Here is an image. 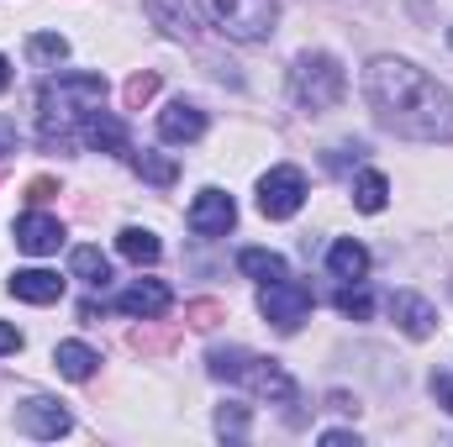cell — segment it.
Here are the masks:
<instances>
[{"label": "cell", "instance_id": "cell-16", "mask_svg": "<svg viewBox=\"0 0 453 447\" xmlns=\"http://www.w3.org/2000/svg\"><path fill=\"white\" fill-rule=\"evenodd\" d=\"M80 142H85L90 153H132V148H127V126H121L116 116H106V111H96L85 126H80Z\"/></svg>", "mask_w": 453, "mask_h": 447}, {"label": "cell", "instance_id": "cell-29", "mask_svg": "<svg viewBox=\"0 0 453 447\" xmlns=\"http://www.w3.org/2000/svg\"><path fill=\"white\" fill-rule=\"evenodd\" d=\"M169 337H174V332H148V322H142V327L132 332V347H137V352H164V347H169Z\"/></svg>", "mask_w": 453, "mask_h": 447}, {"label": "cell", "instance_id": "cell-31", "mask_svg": "<svg viewBox=\"0 0 453 447\" xmlns=\"http://www.w3.org/2000/svg\"><path fill=\"white\" fill-rule=\"evenodd\" d=\"M16 142H21V132H16V121L11 116H0V163L16 153Z\"/></svg>", "mask_w": 453, "mask_h": 447}, {"label": "cell", "instance_id": "cell-26", "mask_svg": "<svg viewBox=\"0 0 453 447\" xmlns=\"http://www.w3.org/2000/svg\"><path fill=\"white\" fill-rule=\"evenodd\" d=\"M153 95H158V74H153V69H148V74H132V80H127V90H121L127 111H142Z\"/></svg>", "mask_w": 453, "mask_h": 447}, {"label": "cell", "instance_id": "cell-3", "mask_svg": "<svg viewBox=\"0 0 453 447\" xmlns=\"http://www.w3.org/2000/svg\"><path fill=\"white\" fill-rule=\"evenodd\" d=\"M206 368H211V379L242 384V390H253L258 400H274V405H290V400H296V379H290L274 358H258V352H248V347H217V352L206 358Z\"/></svg>", "mask_w": 453, "mask_h": 447}, {"label": "cell", "instance_id": "cell-19", "mask_svg": "<svg viewBox=\"0 0 453 447\" xmlns=\"http://www.w3.org/2000/svg\"><path fill=\"white\" fill-rule=\"evenodd\" d=\"M237 269H242L248 279H258V284H269V279H285V274H290V263H285L274 247H242V253H237Z\"/></svg>", "mask_w": 453, "mask_h": 447}, {"label": "cell", "instance_id": "cell-25", "mask_svg": "<svg viewBox=\"0 0 453 447\" xmlns=\"http://www.w3.org/2000/svg\"><path fill=\"white\" fill-rule=\"evenodd\" d=\"M338 311H342V316H353V322H369V311H374V295L364 290V279H342Z\"/></svg>", "mask_w": 453, "mask_h": 447}, {"label": "cell", "instance_id": "cell-8", "mask_svg": "<svg viewBox=\"0 0 453 447\" xmlns=\"http://www.w3.org/2000/svg\"><path fill=\"white\" fill-rule=\"evenodd\" d=\"M185 222H190L196 237H226V231L237 226V201L211 185V190H201V195L190 201V216H185Z\"/></svg>", "mask_w": 453, "mask_h": 447}, {"label": "cell", "instance_id": "cell-35", "mask_svg": "<svg viewBox=\"0 0 453 447\" xmlns=\"http://www.w3.org/2000/svg\"><path fill=\"white\" fill-rule=\"evenodd\" d=\"M5 90H11V58L0 53V95H5Z\"/></svg>", "mask_w": 453, "mask_h": 447}, {"label": "cell", "instance_id": "cell-15", "mask_svg": "<svg viewBox=\"0 0 453 447\" xmlns=\"http://www.w3.org/2000/svg\"><path fill=\"white\" fill-rule=\"evenodd\" d=\"M142 5H148L153 27H164V37L190 42V37L201 32V21H196V5H190V0H142Z\"/></svg>", "mask_w": 453, "mask_h": 447}, {"label": "cell", "instance_id": "cell-6", "mask_svg": "<svg viewBox=\"0 0 453 447\" xmlns=\"http://www.w3.org/2000/svg\"><path fill=\"white\" fill-rule=\"evenodd\" d=\"M301 206H306V174L296 163H280V169H269L258 179V211L269 222H290Z\"/></svg>", "mask_w": 453, "mask_h": 447}, {"label": "cell", "instance_id": "cell-36", "mask_svg": "<svg viewBox=\"0 0 453 447\" xmlns=\"http://www.w3.org/2000/svg\"><path fill=\"white\" fill-rule=\"evenodd\" d=\"M449 42H453V27H449Z\"/></svg>", "mask_w": 453, "mask_h": 447}, {"label": "cell", "instance_id": "cell-1", "mask_svg": "<svg viewBox=\"0 0 453 447\" xmlns=\"http://www.w3.org/2000/svg\"><path fill=\"white\" fill-rule=\"evenodd\" d=\"M364 101L380 126L411 142H453V95L417 64L380 53L364 69Z\"/></svg>", "mask_w": 453, "mask_h": 447}, {"label": "cell", "instance_id": "cell-14", "mask_svg": "<svg viewBox=\"0 0 453 447\" xmlns=\"http://www.w3.org/2000/svg\"><path fill=\"white\" fill-rule=\"evenodd\" d=\"M11 295L27 300V306H53V300H64V279L53 269H16L11 274Z\"/></svg>", "mask_w": 453, "mask_h": 447}, {"label": "cell", "instance_id": "cell-4", "mask_svg": "<svg viewBox=\"0 0 453 447\" xmlns=\"http://www.w3.org/2000/svg\"><path fill=\"white\" fill-rule=\"evenodd\" d=\"M348 95V69L333 53H301L290 64V101L301 111H333Z\"/></svg>", "mask_w": 453, "mask_h": 447}, {"label": "cell", "instance_id": "cell-27", "mask_svg": "<svg viewBox=\"0 0 453 447\" xmlns=\"http://www.w3.org/2000/svg\"><path fill=\"white\" fill-rule=\"evenodd\" d=\"M217 437H232V443H242V437H248V405L226 400L222 411H217Z\"/></svg>", "mask_w": 453, "mask_h": 447}, {"label": "cell", "instance_id": "cell-24", "mask_svg": "<svg viewBox=\"0 0 453 447\" xmlns=\"http://www.w3.org/2000/svg\"><path fill=\"white\" fill-rule=\"evenodd\" d=\"M27 58H32V64H64V58H69V37H58V32H32V37H27Z\"/></svg>", "mask_w": 453, "mask_h": 447}, {"label": "cell", "instance_id": "cell-34", "mask_svg": "<svg viewBox=\"0 0 453 447\" xmlns=\"http://www.w3.org/2000/svg\"><path fill=\"white\" fill-rule=\"evenodd\" d=\"M327 447H358V432H322Z\"/></svg>", "mask_w": 453, "mask_h": 447}, {"label": "cell", "instance_id": "cell-10", "mask_svg": "<svg viewBox=\"0 0 453 447\" xmlns=\"http://www.w3.org/2000/svg\"><path fill=\"white\" fill-rule=\"evenodd\" d=\"M390 316H395V327L411 342H427V337L438 332V306L427 295H417V290H395L390 295Z\"/></svg>", "mask_w": 453, "mask_h": 447}, {"label": "cell", "instance_id": "cell-33", "mask_svg": "<svg viewBox=\"0 0 453 447\" xmlns=\"http://www.w3.org/2000/svg\"><path fill=\"white\" fill-rule=\"evenodd\" d=\"M16 347H21V332L11 322H0V352H16Z\"/></svg>", "mask_w": 453, "mask_h": 447}, {"label": "cell", "instance_id": "cell-28", "mask_svg": "<svg viewBox=\"0 0 453 447\" xmlns=\"http://www.w3.org/2000/svg\"><path fill=\"white\" fill-rule=\"evenodd\" d=\"M185 322H190L196 332H211L217 322H226V306L222 300H190V306H185Z\"/></svg>", "mask_w": 453, "mask_h": 447}, {"label": "cell", "instance_id": "cell-17", "mask_svg": "<svg viewBox=\"0 0 453 447\" xmlns=\"http://www.w3.org/2000/svg\"><path fill=\"white\" fill-rule=\"evenodd\" d=\"M96 363H101V352H96V347H85V342H58V347H53V368H58L64 379H74V384H80V379H90V374H96Z\"/></svg>", "mask_w": 453, "mask_h": 447}, {"label": "cell", "instance_id": "cell-21", "mask_svg": "<svg viewBox=\"0 0 453 447\" xmlns=\"http://www.w3.org/2000/svg\"><path fill=\"white\" fill-rule=\"evenodd\" d=\"M385 201H390V179H385L380 169H364V174L353 179V206H358L364 216H374V211H385Z\"/></svg>", "mask_w": 453, "mask_h": 447}, {"label": "cell", "instance_id": "cell-2", "mask_svg": "<svg viewBox=\"0 0 453 447\" xmlns=\"http://www.w3.org/2000/svg\"><path fill=\"white\" fill-rule=\"evenodd\" d=\"M106 106V80L101 74H53L37 90V137L42 148H69L80 142V126Z\"/></svg>", "mask_w": 453, "mask_h": 447}, {"label": "cell", "instance_id": "cell-18", "mask_svg": "<svg viewBox=\"0 0 453 447\" xmlns=\"http://www.w3.org/2000/svg\"><path fill=\"white\" fill-rule=\"evenodd\" d=\"M327 269H333L338 279H364V274H369V247L353 242V237H338V242L327 247Z\"/></svg>", "mask_w": 453, "mask_h": 447}, {"label": "cell", "instance_id": "cell-20", "mask_svg": "<svg viewBox=\"0 0 453 447\" xmlns=\"http://www.w3.org/2000/svg\"><path fill=\"white\" fill-rule=\"evenodd\" d=\"M69 269H74V279H85L90 290H106L111 284V258L101 253V247H74V258H69Z\"/></svg>", "mask_w": 453, "mask_h": 447}, {"label": "cell", "instance_id": "cell-22", "mask_svg": "<svg viewBox=\"0 0 453 447\" xmlns=\"http://www.w3.org/2000/svg\"><path fill=\"white\" fill-rule=\"evenodd\" d=\"M116 247H121V258H132V263H158V253H164V242H158L148 226H121Z\"/></svg>", "mask_w": 453, "mask_h": 447}, {"label": "cell", "instance_id": "cell-13", "mask_svg": "<svg viewBox=\"0 0 453 447\" xmlns=\"http://www.w3.org/2000/svg\"><path fill=\"white\" fill-rule=\"evenodd\" d=\"M158 137L174 142V148L201 142V137H206V111H201L196 101H169V106L158 111Z\"/></svg>", "mask_w": 453, "mask_h": 447}, {"label": "cell", "instance_id": "cell-30", "mask_svg": "<svg viewBox=\"0 0 453 447\" xmlns=\"http://www.w3.org/2000/svg\"><path fill=\"white\" fill-rule=\"evenodd\" d=\"M433 400H438L443 411H453V368H443V374H433Z\"/></svg>", "mask_w": 453, "mask_h": 447}, {"label": "cell", "instance_id": "cell-12", "mask_svg": "<svg viewBox=\"0 0 453 447\" xmlns=\"http://www.w3.org/2000/svg\"><path fill=\"white\" fill-rule=\"evenodd\" d=\"M11 231H16V247L32 253V258H48V253L64 247V222L48 216V211H27V216H16Z\"/></svg>", "mask_w": 453, "mask_h": 447}, {"label": "cell", "instance_id": "cell-5", "mask_svg": "<svg viewBox=\"0 0 453 447\" xmlns=\"http://www.w3.org/2000/svg\"><path fill=\"white\" fill-rule=\"evenodd\" d=\"M206 16L232 42H269L280 21V0H206Z\"/></svg>", "mask_w": 453, "mask_h": 447}, {"label": "cell", "instance_id": "cell-23", "mask_svg": "<svg viewBox=\"0 0 453 447\" xmlns=\"http://www.w3.org/2000/svg\"><path fill=\"white\" fill-rule=\"evenodd\" d=\"M132 169H137V174H142L148 185H158V190H169V185L180 179L174 158H158V153H148V148H142V153H132Z\"/></svg>", "mask_w": 453, "mask_h": 447}, {"label": "cell", "instance_id": "cell-32", "mask_svg": "<svg viewBox=\"0 0 453 447\" xmlns=\"http://www.w3.org/2000/svg\"><path fill=\"white\" fill-rule=\"evenodd\" d=\"M48 195H58L53 179H32V185H27V201H48Z\"/></svg>", "mask_w": 453, "mask_h": 447}, {"label": "cell", "instance_id": "cell-7", "mask_svg": "<svg viewBox=\"0 0 453 447\" xmlns=\"http://www.w3.org/2000/svg\"><path fill=\"white\" fill-rule=\"evenodd\" d=\"M258 311L274 322V332H296V327L311 316V290L296 284L290 274H285V279H269V284L258 290Z\"/></svg>", "mask_w": 453, "mask_h": 447}, {"label": "cell", "instance_id": "cell-9", "mask_svg": "<svg viewBox=\"0 0 453 447\" xmlns=\"http://www.w3.org/2000/svg\"><path fill=\"white\" fill-rule=\"evenodd\" d=\"M16 427H21L27 437H42V443H53V437H64V432L74 427V416H69L58 400H48V395H32V400H21V405H16Z\"/></svg>", "mask_w": 453, "mask_h": 447}, {"label": "cell", "instance_id": "cell-11", "mask_svg": "<svg viewBox=\"0 0 453 447\" xmlns=\"http://www.w3.org/2000/svg\"><path fill=\"white\" fill-rule=\"evenodd\" d=\"M169 306H174V290L164 279H137V284H127L116 295V311L121 316H137V322H158Z\"/></svg>", "mask_w": 453, "mask_h": 447}]
</instances>
